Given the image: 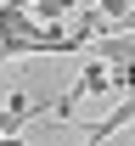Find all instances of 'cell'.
Segmentation results:
<instances>
[{
    "instance_id": "cell-1",
    "label": "cell",
    "mask_w": 135,
    "mask_h": 146,
    "mask_svg": "<svg viewBox=\"0 0 135 146\" xmlns=\"http://www.w3.org/2000/svg\"><path fill=\"white\" fill-rule=\"evenodd\" d=\"M107 90H113V62L90 56L84 73H79V84H73V96H107Z\"/></svg>"
},
{
    "instance_id": "cell-4",
    "label": "cell",
    "mask_w": 135,
    "mask_h": 146,
    "mask_svg": "<svg viewBox=\"0 0 135 146\" xmlns=\"http://www.w3.org/2000/svg\"><path fill=\"white\" fill-rule=\"evenodd\" d=\"M101 146H107V141H101Z\"/></svg>"
},
{
    "instance_id": "cell-2",
    "label": "cell",
    "mask_w": 135,
    "mask_h": 146,
    "mask_svg": "<svg viewBox=\"0 0 135 146\" xmlns=\"http://www.w3.org/2000/svg\"><path fill=\"white\" fill-rule=\"evenodd\" d=\"M113 90L118 96H135V62H113Z\"/></svg>"
},
{
    "instance_id": "cell-5",
    "label": "cell",
    "mask_w": 135,
    "mask_h": 146,
    "mask_svg": "<svg viewBox=\"0 0 135 146\" xmlns=\"http://www.w3.org/2000/svg\"><path fill=\"white\" fill-rule=\"evenodd\" d=\"M84 146H90V141H84Z\"/></svg>"
},
{
    "instance_id": "cell-3",
    "label": "cell",
    "mask_w": 135,
    "mask_h": 146,
    "mask_svg": "<svg viewBox=\"0 0 135 146\" xmlns=\"http://www.w3.org/2000/svg\"><path fill=\"white\" fill-rule=\"evenodd\" d=\"M0 146H28V141H23V135H0Z\"/></svg>"
}]
</instances>
